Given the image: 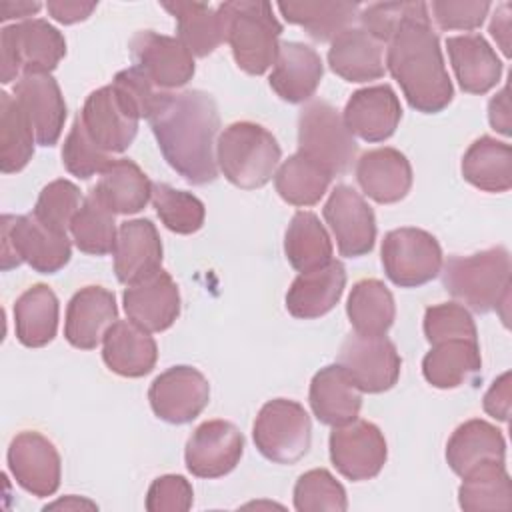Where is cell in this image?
<instances>
[{"label": "cell", "instance_id": "cell-1", "mask_svg": "<svg viewBox=\"0 0 512 512\" xmlns=\"http://www.w3.org/2000/svg\"><path fill=\"white\" fill-rule=\"evenodd\" d=\"M148 122L164 160L186 182L202 186L218 178L220 114L208 92H168Z\"/></svg>", "mask_w": 512, "mask_h": 512}, {"label": "cell", "instance_id": "cell-2", "mask_svg": "<svg viewBox=\"0 0 512 512\" xmlns=\"http://www.w3.org/2000/svg\"><path fill=\"white\" fill-rule=\"evenodd\" d=\"M386 68L400 84L408 104L422 114L442 112L454 98L438 34L428 4L412 2L410 12L386 42Z\"/></svg>", "mask_w": 512, "mask_h": 512}, {"label": "cell", "instance_id": "cell-3", "mask_svg": "<svg viewBox=\"0 0 512 512\" xmlns=\"http://www.w3.org/2000/svg\"><path fill=\"white\" fill-rule=\"evenodd\" d=\"M224 42L240 70L252 76L264 74L278 58L282 24L272 14L270 2L232 0L216 8Z\"/></svg>", "mask_w": 512, "mask_h": 512}, {"label": "cell", "instance_id": "cell-4", "mask_svg": "<svg viewBox=\"0 0 512 512\" xmlns=\"http://www.w3.org/2000/svg\"><path fill=\"white\" fill-rule=\"evenodd\" d=\"M510 252L504 246L470 256H450L442 262V284L462 304L486 314L510 300Z\"/></svg>", "mask_w": 512, "mask_h": 512}, {"label": "cell", "instance_id": "cell-5", "mask_svg": "<svg viewBox=\"0 0 512 512\" xmlns=\"http://www.w3.org/2000/svg\"><path fill=\"white\" fill-rule=\"evenodd\" d=\"M282 150L270 130L256 122H234L216 142V162L228 182L244 190L262 188L274 174Z\"/></svg>", "mask_w": 512, "mask_h": 512}, {"label": "cell", "instance_id": "cell-6", "mask_svg": "<svg viewBox=\"0 0 512 512\" xmlns=\"http://www.w3.org/2000/svg\"><path fill=\"white\" fill-rule=\"evenodd\" d=\"M0 268L26 262L40 274L62 270L72 256L70 238L42 224L34 214H4L0 218Z\"/></svg>", "mask_w": 512, "mask_h": 512}, {"label": "cell", "instance_id": "cell-7", "mask_svg": "<svg viewBox=\"0 0 512 512\" xmlns=\"http://www.w3.org/2000/svg\"><path fill=\"white\" fill-rule=\"evenodd\" d=\"M66 54L64 36L42 18H28L0 32V80L10 84L24 74H50Z\"/></svg>", "mask_w": 512, "mask_h": 512}, {"label": "cell", "instance_id": "cell-8", "mask_svg": "<svg viewBox=\"0 0 512 512\" xmlns=\"http://www.w3.org/2000/svg\"><path fill=\"white\" fill-rule=\"evenodd\" d=\"M298 152L324 168L332 178L346 174L356 162L358 144L340 112L324 102H308L298 116Z\"/></svg>", "mask_w": 512, "mask_h": 512}, {"label": "cell", "instance_id": "cell-9", "mask_svg": "<svg viewBox=\"0 0 512 512\" xmlns=\"http://www.w3.org/2000/svg\"><path fill=\"white\" fill-rule=\"evenodd\" d=\"M258 452L276 464H294L310 448L312 422L302 404L288 398L268 400L252 428Z\"/></svg>", "mask_w": 512, "mask_h": 512}, {"label": "cell", "instance_id": "cell-10", "mask_svg": "<svg viewBox=\"0 0 512 512\" xmlns=\"http://www.w3.org/2000/svg\"><path fill=\"white\" fill-rule=\"evenodd\" d=\"M382 266L390 282L400 288H416L434 280L442 270V248L422 228H396L382 240Z\"/></svg>", "mask_w": 512, "mask_h": 512}, {"label": "cell", "instance_id": "cell-11", "mask_svg": "<svg viewBox=\"0 0 512 512\" xmlns=\"http://www.w3.org/2000/svg\"><path fill=\"white\" fill-rule=\"evenodd\" d=\"M336 364L360 392L380 394L390 390L400 376L402 360L386 336L350 334L338 352Z\"/></svg>", "mask_w": 512, "mask_h": 512}, {"label": "cell", "instance_id": "cell-12", "mask_svg": "<svg viewBox=\"0 0 512 512\" xmlns=\"http://www.w3.org/2000/svg\"><path fill=\"white\" fill-rule=\"evenodd\" d=\"M388 458V448L380 428L368 420H352L334 426L330 432V460L336 470L352 480L362 482L380 474Z\"/></svg>", "mask_w": 512, "mask_h": 512}, {"label": "cell", "instance_id": "cell-13", "mask_svg": "<svg viewBox=\"0 0 512 512\" xmlns=\"http://www.w3.org/2000/svg\"><path fill=\"white\" fill-rule=\"evenodd\" d=\"M80 118L90 138L108 154H120L134 142L140 120L112 84L88 94Z\"/></svg>", "mask_w": 512, "mask_h": 512}, {"label": "cell", "instance_id": "cell-14", "mask_svg": "<svg viewBox=\"0 0 512 512\" xmlns=\"http://www.w3.org/2000/svg\"><path fill=\"white\" fill-rule=\"evenodd\" d=\"M148 400L160 420L186 424L208 406L210 384L198 368L172 366L154 378Z\"/></svg>", "mask_w": 512, "mask_h": 512}, {"label": "cell", "instance_id": "cell-15", "mask_svg": "<svg viewBox=\"0 0 512 512\" xmlns=\"http://www.w3.org/2000/svg\"><path fill=\"white\" fill-rule=\"evenodd\" d=\"M128 48L134 66L160 90L180 88L194 76V56L178 38L154 30H140L132 36Z\"/></svg>", "mask_w": 512, "mask_h": 512}, {"label": "cell", "instance_id": "cell-16", "mask_svg": "<svg viewBox=\"0 0 512 512\" xmlns=\"http://www.w3.org/2000/svg\"><path fill=\"white\" fill-rule=\"evenodd\" d=\"M324 220L328 222L338 252L346 258L368 254L376 242V218L370 204L348 184H338L326 204Z\"/></svg>", "mask_w": 512, "mask_h": 512}, {"label": "cell", "instance_id": "cell-17", "mask_svg": "<svg viewBox=\"0 0 512 512\" xmlns=\"http://www.w3.org/2000/svg\"><path fill=\"white\" fill-rule=\"evenodd\" d=\"M8 470L16 484L34 496H52L60 486L62 462L56 446L34 430L16 434L8 446Z\"/></svg>", "mask_w": 512, "mask_h": 512}, {"label": "cell", "instance_id": "cell-18", "mask_svg": "<svg viewBox=\"0 0 512 512\" xmlns=\"http://www.w3.org/2000/svg\"><path fill=\"white\" fill-rule=\"evenodd\" d=\"M244 452L242 432L226 420L202 422L186 442L184 462L198 478H220L236 468Z\"/></svg>", "mask_w": 512, "mask_h": 512}, {"label": "cell", "instance_id": "cell-19", "mask_svg": "<svg viewBox=\"0 0 512 512\" xmlns=\"http://www.w3.org/2000/svg\"><path fill=\"white\" fill-rule=\"evenodd\" d=\"M122 302L128 320L148 332H162L170 328L180 314L178 286L162 268L134 284H128Z\"/></svg>", "mask_w": 512, "mask_h": 512}, {"label": "cell", "instance_id": "cell-20", "mask_svg": "<svg viewBox=\"0 0 512 512\" xmlns=\"http://www.w3.org/2000/svg\"><path fill=\"white\" fill-rule=\"evenodd\" d=\"M14 98L26 112L36 142L54 146L62 134L66 120V102L52 74H24L14 84Z\"/></svg>", "mask_w": 512, "mask_h": 512}, {"label": "cell", "instance_id": "cell-21", "mask_svg": "<svg viewBox=\"0 0 512 512\" xmlns=\"http://www.w3.org/2000/svg\"><path fill=\"white\" fill-rule=\"evenodd\" d=\"M342 118L352 136L366 142H384L396 132L402 106L388 84H378L356 90L348 98Z\"/></svg>", "mask_w": 512, "mask_h": 512}, {"label": "cell", "instance_id": "cell-22", "mask_svg": "<svg viewBox=\"0 0 512 512\" xmlns=\"http://www.w3.org/2000/svg\"><path fill=\"white\" fill-rule=\"evenodd\" d=\"M116 320L118 306L114 292L102 286H84L66 306L64 336L74 348L92 350L104 340Z\"/></svg>", "mask_w": 512, "mask_h": 512}, {"label": "cell", "instance_id": "cell-23", "mask_svg": "<svg viewBox=\"0 0 512 512\" xmlns=\"http://www.w3.org/2000/svg\"><path fill=\"white\" fill-rule=\"evenodd\" d=\"M112 254L118 282L128 286L150 276L162 264V240L156 226L148 218L122 222Z\"/></svg>", "mask_w": 512, "mask_h": 512}, {"label": "cell", "instance_id": "cell-24", "mask_svg": "<svg viewBox=\"0 0 512 512\" xmlns=\"http://www.w3.org/2000/svg\"><path fill=\"white\" fill-rule=\"evenodd\" d=\"M354 172L362 192L378 204L400 202L412 188L408 158L390 146L364 152L356 160Z\"/></svg>", "mask_w": 512, "mask_h": 512}, {"label": "cell", "instance_id": "cell-25", "mask_svg": "<svg viewBox=\"0 0 512 512\" xmlns=\"http://www.w3.org/2000/svg\"><path fill=\"white\" fill-rule=\"evenodd\" d=\"M346 286V268L340 260L300 272L286 292V310L300 320H312L328 314L342 298Z\"/></svg>", "mask_w": 512, "mask_h": 512}, {"label": "cell", "instance_id": "cell-26", "mask_svg": "<svg viewBox=\"0 0 512 512\" xmlns=\"http://www.w3.org/2000/svg\"><path fill=\"white\" fill-rule=\"evenodd\" d=\"M322 74V58L312 46L302 42H282L268 82L284 102L300 104L314 96Z\"/></svg>", "mask_w": 512, "mask_h": 512}, {"label": "cell", "instance_id": "cell-27", "mask_svg": "<svg viewBox=\"0 0 512 512\" xmlns=\"http://www.w3.org/2000/svg\"><path fill=\"white\" fill-rule=\"evenodd\" d=\"M328 64L346 82L378 80L386 72V44L364 28H346L328 50Z\"/></svg>", "mask_w": 512, "mask_h": 512}, {"label": "cell", "instance_id": "cell-28", "mask_svg": "<svg viewBox=\"0 0 512 512\" xmlns=\"http://www.w3.org/2000/svg\"><path fill=\"white\" fill-rule=\"evenodd\" d=\"M446 48L456 80L464 92L486 94L500 82L502 62L484 36H450Z\"/></svg>", "mask_w": 512, "mask_h": 512}, {"label": "cell", "instance_id": "cell-29", "mask_svg": "<svg viewBox=\"0 0 512 512\" xmlns=\"http://www.w3.org/2000/svg\"><path fill=\"white\" fill-rule=\"evenodd\" d=\"M102 358L114 374L140 378L152 372L158 348L148 330L132 320H116L102 340Z\"/></svg>", "mask_w": 512, "mask_h": 512}, {"label": "cell", "instance_id": "cell-30", "mask_svg": "<svg viewBox=\"0 0 512 512\" xmlns=\"http://www.w3.org/2000/svg\"><path fill=\"white\" fill-rule=\"evenodd\" d=\"M308 400L314 416L332 428L356 420L362 408V392L338 364H328L314 374Z\"/></svg>", "mask_w": 512, "mask_h": 512}, {"label": "cell", "instance_id": "cell-31", "mask_svg": "<svg viewBox=\"0 0 512 512\" xmlns=\"http://www.w3.org/2000/svg\"><path fill=\"white\" fill-rule=\"evenodd\" d=\"M114 214H136L152 198V182L130 158H114L92 188Z\"/></svg>", "mask_w": 512, "mask_h": 512}, {"label": "cell", "instance_id": "cell-32", "mask_svg": "<svg viewBox=\"0 0 512 512\" xmlns=\"http://www.w3.org/2000/svg\"><path fill=\"white\" fill-rule=\"evenodd\" d=\"M504 456L506 442L502 432L494 424L480 418L460 424L446 444L448 466L458 476H464L470 468L486 460L504 462Z\"/></svg>", "mask_w": 512, "mask_h": 512}, {"label": "cell", "instance_id": "cell-33", "mask_svg": "<svg viewBox=\"0 0 512 512\" xmlns=\"http://www.w3.org/2000/svg\"><path fill=\"white\" fill-rule=\"evenodd\" d=\"M482 368L478 342L446 340L432 344L422 360V374L434 388H458L472 380Z\"/></svg>", "mask_w": 512, "mask_h": 512}, {"label": "cell", "instance_id": "cell-34", "mask_svg": "<svg viewBox=\"0 0 512 512\" xmlns=\"http://www.w3.org/2000/svg\"><path fill=\"white\" fill-rule=\"evenodd\" d=\"M58 328V298L48 284H34L14 304V330L20 344L40 348L54 340Z\"/></svg>", "mask_w": 512, "mask_h": 512}, {"label": "cell", "instance_id": "cell-35", "mask_svg": "<svg viewBox=\"0 0 512 512\" xmlns=\"http://www.w3.org/2000/svg\"><path fill=\"white\" fill-rule=\"evenodd\" d=\"M462 176L484 192H506L512 186V148L492 136L474 140L462 158Z\"/></svg>", "mask_w": 512, "mask_h": 512}, {"label": "cell", "instance_id": "cell-36", "mask_svg": "<svg viewBox=\"0 0 512 512\" xmlns=\"http://www.w3.org/2000/svg\"><path fill=\"white\" fill-rule=\"evenodd\" d=\"M458 504L466 512L510 510L512 480L504 462L486 460L470 468L462 476V484L458 488Z\"/></svg>", "mask_w": 512, "mask_h": 512}, {"label": "cell", "instance_id": "cell-37", "mask_svg": "<svg viewBox=\"0 0 512 512\" xmlns=\"http://www.w3.org/2000/svg\"><path fill=\"white\" fill-rule=\"evenodd\" d=\"M346 314L356 334L386 336L396 318L394 296L382 280H358L350 290Z\"/></svg>", "mask_w": 512, "mask_h": 512}, {"label": "cell", "instance_id": "cell-38", "mask_svg": "<svg viewBox=\"0 0 512 512\" xmlns=\"http://www.w3.org/2000/svg\"><path fill=\"white\" fill-rule=\"evenodd\" d=\"M162 8L176 18V38L192 56L204 58L224 42L220 16L210 4L176 0L162 2Z\"/></svg>", "mask_w": 512, "mask_h": 512}, {"label": "cell", "instance_id": "cell-39", "mask_svg": "<svg viewBox=\"0 0 512 512\" xmlns=\"http://www.w3.org/2000/svg\"><path fill=\"white\" fill-rule=\"evenodd\" d=\"M284 254L298 272L320 268L332 260V240L314 212L300 210L284 234Z\"/></svg>", "mask_w": 512, "mask_h": 512}, {"label": "cell", "instance_id": "cell-40", "mask_svg": "<svg viewBox=\"0 0 512 512\" xmlns=\"http://www.w3.org/2000/svg\"><path fill=\"white\" fill-rule=\"evenodd\" d=\"M278 10L318 42L334 40L360 14V6L352 2H278Z\"/></svg>", "mask_w": 512, "mask_h": 512}, {"label": "cell", "instance_id": "cell-41", "mask_svg": "<svg viewBox=\"0 0 512 512\" xmlns=\"http://www.w3.org/2000/svg\"><path fill=\"white\" fill-rule=\"evenodd\" d=\"M36 134L34 128L18 104V100L2 92L0 94V170L4 174L20 172L34 154Z\"/></svg>", "mask_w": 512, "mask_h": 512}, {"label": "cell", "instance_id": "cell-42", "mask_svg": "<svg viewBox=\"0 0 512 512\" xmlns=\"http://www.w3.org/2000/svg\"><path fill=\"white\" fill-rule=\"evenodd\" d=\"M330 182L332 176L300 152L284 160L274 174L276 192L292 206H312L320 202Z\"/></svg>", "mask_w": 512, "mask_h": 512}, {"label": "cell", "instance_id": "cell-43", "mask_svg": "<svg viewBox=\"0 0 512 512\" xmlns=\"http://www.w3.org/2000/svg\"><path fill=\"white\" fill-rule=\"evenodd\" d=\"M70 234L80 252L104 256L114 250L116 244V220L114 212L106 208L100 198L90 190L80 210L72 218Z\"/></svg>", "mask_w": 512, "mask_h": 512}, {"label": "cell", "instance_id": "cell-44", "mask_svg": "<svg viewBox=\"0 0 512 512\" xmlns=\"http://www.w3.org/2000/svg\"><path fill=\"white\" fill-rule=\"evenodd\" d=\"M152 204L162 224L176 234H194L202 228L206 208L200 198L164 182H152Z\"/></svg>", "mask_w": 512, "mask_h": 512}, {"label": "cell", "instance_id": "cell-45", "mask_svg": "<svg viewBox=\"0 0 512 512\" xmlns=\"http://www.w3.org/2000/svg\"><path fill=\"white\" fill-rule=\"evenodd\" d=\"M294 508L298 512H344L348 508L346 490L326 468L308 470L296 480Z\"/></svg>", "mask_w": 512, "mask_h": 512}, {"label": "cell", "instance_id": "cell-46", "mask_svg": "<svg viewBox=\"0 0 512 512\" xmlns=\"http://www.w3.org/2000/svg\"><path fill=\"white\" fill-rule=\"evenodd\" d=\"M82 202L84 198L78 186L70 180L60 178L42 188L32 214L48 228L68 234L72 218L80 210Z\"/></svg>", "mask_w": 512, "mask_h": 512}, {"label": "cell", "instance_id": "cell-47", "mask_svg": "<svg viewBox=\"0 0 512 512\" xmlns=\"http://www.w3.org/2000/svg\"><path fill=\"white\" fill-rule=\"evenodd\" d=\"M112 154L102 150L86 132L80 114L74 118V124L62 146V162L66 170L76 178H90L94 174H102L112 162Z\"/></svg>", "mask_w": 512, "mask_h": 512}, {"label": "cell", "instance_id": "cell-48", "mask_svg": "<svg viewBox=\"0 0 512 512\" xmlns=\"http://www.w3.org/2000/svg\"><path fill=\"white\" fill-rule=\"evenodd\" d=\"M424 336L430 344L446 340H472L478 342V330L472 314L456 302H442L426 308Z\"/></svg>", "mask_w": 512, "mask_h": 512}, {"label": "cell", "instance_id": "cell-49", "mask_svg": "<svg viewBox=\"0 0 512 512\" xmlns=\"http://www.w3.org/2000/svg\"><path fill=\"white\" fill-rule=\"evenodd\" d=\"M112 86L124 96V100L134 108V112L140 118H150L156 108L160 106V102L164 100V96L168 94L166 90H160L148 76H144L136 66L120 70L114 80Z\"/></svg>", "mask_w": 512, "mask_h": 512}, {"label": "cell", "instance_id": "cell-50", "mask_svg": "<svg viewBox=\"0 0 512 512\" xmlns=\"http://www.w3.org/2000/svg\"><path fill=\"white\" fill-rule=\"evenodd\" d=\"M430 8L442 30H476L482 26L492 4L484 0H434Z\"/></svg>", "mask_w": 512, "mask_h": 512}, {"label": "cell", "instance_id": "cell-51", "mask_svg": "<svg viewBox=\"0 0 512 512\" xmlns=\"http://www.w3.org/2000/svg\"><path fill=\"white\" fill-rule=\"evenodd\" d=\"M194 492L190 482L178 474H164L156 478L146 494L148 512H186L190 510Z\"/></svg>", "mask_w": 512, "mask_h": 512}, {"label": "cell", "instance_id": "cell-52", "mask_svg": "<svg viewBox=\"0 0 512 512\" xmlns=\"http://www.w3.org/2000/svg\"><path fill=\"white\" fill-rule=\"evenodd\" d=\"M410 8L412 2H376L360 8L358 20L368 34L386 44Z\"/></svg>", "mask_w": 512, "mask_h": 512}, {"label": "cell", "instance_id": "cell-53", "mask_svg": "<svg viewBox=\"0 0 512 512\" xmlns=\"http://www.w3.org/2000/svg\"><path fill=\"white\" fill-rule=\"evenodd\" d=\"M510 396H512V386H510V372H504L498 376L488 392L484 394V410L494 416L496 420L506 422L510 416Z\"/></svg>", "mask_w": 512, "mask_h": 512}, {"label": "cell", "instance_id": "cell-54", "mask_svg": "<svg viewBox=\"0 0 512 512\" xmlns=\"http://www.w3.org/2000/svg\"><path fill=\"white\" fill-rule=\"evenodd\" d=\"M48 14L60 24H76L86 20L94 10L96 2H80V0H50L46 4Z\"/></svg>", "mask_w": 512, "mask_h": 512}, {"label": "cell", "instance_id": "cell-55", "mask_svg": "<svg viewBox=\"0 0 512 512\" xmlns=\"http://www.w3.org/2000/svg\"><path fill=\"white\" fill-rule=\"evenodd\" d=\"M488 120L490 126L508 136L512 128V118H510V102H508V86H504L490 102H488Z\"/></svg>", "mask_w": 512, "mask_h": 512}, {"label": "cell", "instance_id": "cell-56", "mask_svg": "<svg viewBox=\"0 0 512 512\" xmlns=\"http://www.w3.org/2000/svg\"><path fill=\"white\" fill-rule=\"evenodd\" d=\"M490 34L502 48L504 56H510V4L504 2L496 8L492 22H490Z\"/></svg>", "mask_w": 512, "mask_h": 512}, {"label": "cell", "instance_id": "cell-57", "mask_svg": "<svg viewBox=\"0 0 512 512\" xmlns=\"http://www.w3.org/2000/svg\"><path fill=\"white\" fill-rule=\"evenodd\" d=\"M42 8L40 2H0V20L6 22V20H12V18H20L22 20H28V16L36 14L38 10Z\"/></svg>", "mask_w": 512, "mask_h": 512}, {"label": "cell", "instance_id": "cell-58", "mask_svg": "<svg viewBox=\"0 0 512 512\" xmlns=\"http://www.w3.org/2000/svg\"><path fill=\"white\" fill-rule=\"evenodd\" d=\"M82 506L96 508L92 502H88V500H78L76 496H68V498H64V500H58V502H54V504H50V506H46V508H82Z\"/></svg>", "mask_w": 512, "mask_h": 512}]
</instances>
